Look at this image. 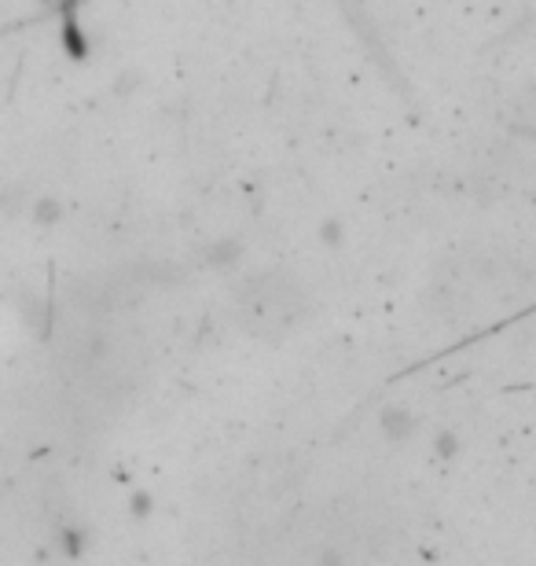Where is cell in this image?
I'll return each instance as SVG.
<instances>
[{
	"mask_svg": "<svg viewBox=\"0 0 536 566\" xmlns=\"http://www.w3.org/2000/svg\"><path fill=\"white\" fill-rule=\"evenodd\" d=\"M243 321L254 327V335H280L298 321L302 298L287 280H258L250 283V291L239 298Z\"/></svg>",
	"mask_w": 536,
	"mask_h": 566,
	"instance_id": "1",
	"label": "cell"
}]
</instances>
